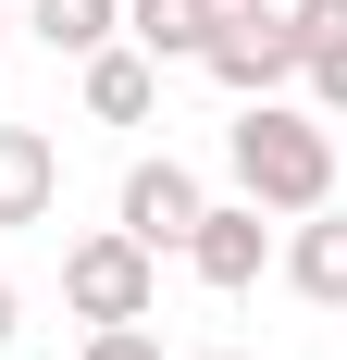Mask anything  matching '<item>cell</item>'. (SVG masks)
<instances>
[{"mask_svg":"<svg viewBox=\"0 0 347 360\" xmlns=\"http://www.w3.org/2000/svg\"><path fill=\"white\" fill-rule=\"evenodd\" d=\"M223 174H236L248 212H322L335 199V124H322L310 100H236V124H223Z\"/></svg>","mask_w":347,"mask_h":360,"instance_id":"6da1fadb","label":"cell"},{"mask_svg":"<svg viewBox=\"0 0 347 360\" xmlns=\"http://www.w3.org/2000/svg\"><path fill=\"white\" fill-rule=\"evenodd\" d=\"M63 311L74 323H149V311H162V261H149L124 224H87L63 249Z\"/></svg>","mask_w":347,"mask_h":360,"instance_id":"7a4b0ae2","label":"cell"},{"mask_svg":"<svg viewBox=\"0 0 347 360\" xmlns=\"http://www.w3.org/2000/svg\"><path fill=\"white\" fill-rule=\"evenodd\" d=\"M211 212V186L186 174V162H174V149H149V162H124V186H112V224H124V236H137L149 261H174L186 249V224Z\"/></svg>","mask_w":347,"mask_h":360,"instance_id":"3957f363","label":"cell"},{"mask_svg":"<svg viewBox=\"0 0 347 360\" xmlns=\"http://www.w3.org/2000/svg\"><path fill=\"white\" fill-rule=\"evenodd\" d=\"M199 75L223 87V100H285L298 87V37H285V13H223L199 50Z\"/></svg>","mask_w":347,"mask_h":360,"instance_id":"277c9868","label":"cell"},{"mask_svg":"<svg viewBox=\"0 0 347 360\" xmlns=\"http://www.w3.org/2000/svg\"><path fill=\"white\" fill-rule=\"evenodd\" d=\"M174 261H186L211 298H248L261 274H273V212H248V199H211V212L186 224V249H174Z\"/></svg>","mask_w":347,"mask_h":360,"instance_id":"5b68a950","label":"cell"},{"mask_svg":"<svg viewBox=\"0 0 347 360\" xmlns=\"http://www.w3.org/2000/svg\"><path fill=\"white\" fill-rule=\"evenodd\" d=\"M273 274L310 298V311H347V212H335V199H322V212H298V224L273 236Z\"/></svg>","mask_w":347,"mask_h":360,"instance_id":"8992f818","label":"cell"},{"mask_svg":"<svg viewBox=\"0 0 347 360\" xmlns=\"http://www.w3.org/2000/svg\"><path fill=\"white\" fill-rule=\"evenodd\" d=\"M50 212H63V149H50V124H0V236H25Z\"/></svg>","mask_w":347,"mask_h":360,"instance_id":"52a82bcc","label":"cell"},{"mask_svg":"<svg viewBox=\"0 0 347 360\" xmlns=\"http://www.w3.org/2000/svg\"><path fill=\"white\" fill-rule=\"evenodd\" d=\"M74 87H87V124H149V112H162V63H149V50H124V37H112V50H87V63H74Z\"/></svg>","mask_w":347,"mask_h":360,"instance_id":"ba28073f","label":"cell"},{"mask_svg":"<svg viewBox=\"0 0 347 360\" xmlns=\"http://www.w3.org/2000/svg\"><path fill=\"white\" fill-rule=\"evenodd\" d=\"M13 37H37L50 63H87L124 37V0H13Z\"/></svg>","mask_w":347,"mask_h":360,"instance_id":"9c48e42d","label":"cell"},{"mask_svg":"<svg viewBox=\"0 0 347 360\" xmlns=\"http://www.w3.org/2000/svg\"><path fill=\"white\" fill-rule=\"evenodd\" d=\"M211 25H223V0H124V50H149V63H199Z\"/></svg>","mask_w":347,"mask_h":360,"instance_id":"30bf717a","label":"cell"},{"mask_svg":"<svg viewBox=\"0 0 347 360\" xmlns=\"http://www.w3.org/2000/svg\"><path fill=\"white\" fill-rule=\"evenodd\" d=\"M298 100H310L322 124H347V37H335V50H310V63H298Z\"/></svg>","mask_w":347,"mask_h":360,"instance_id":"8fae6325","label":"cell"},{"mask_svg":"<svg viewBox=\"0 0 347 360\" xmlns=\"http://www.w3.org/2000/svg\"><path fill=\"white\" fill-rule=\"evenodd\" d=\"M285 37H298V63L335 50V37H347V0H285Z\"/></svg>","mask_w":347,"mask_h":360,"instance_id":"7c38bea8","label":"cell"},{"mask_svg":"<svg viewBox=\"0 0 347 360\" xmlns=\"http://www.w3.org/2000/svg\"><path fill=\"white\" fill-rule=\"evenodd\" d=\"M87 360H162V335L149 323H87Z\"/></svg>","mask_w":347,"mask_h":360,"instance_id":"4fadbf2b","label":"cell"},{"mask_svg":"<svg viewBox=\"0 0 347 360\" xmlns=\"http://www.w3.org/2000/svg\"><path fill=\"white\" fill-rule=\"evenodd\" d=\"M13 323H25V286H13V274H0V348H13Z\"/></svg>","mask_w":347,"mask_h":360,"instance_id":"5bb4252c","label":"cell"},{"mask_svg":"<svg viewBox=\"0 0 347 360\" xmlns=\"http://www.w3.org/2000/svg\"><path fill=\"white\" fill-rule=\"evenodd\" d=\"M0 63H13V0H0Z\"/></svg>","mask_w":347,"mask_h":360,"instance_id":"9a60e30c","label":"cell"},{"mask_svg":"<svg viewBox=\"0 0 347 360\" xmlns=\"http://www.w3.org/2000/svg\"><path fill=\"white\" fill-rule=\"evenodd\" d=\"M223 13H285V0H223Z\"/></svg>","mask_w":347,"mask_h":360,"instance_id":"2e32d148","label":"cell"},{"mask_svg":"<svg viewBox=\"0 0 347 360\" xmlns=\"http://www.w3.org/2000/svg\"><path fill=\"white\" fill-rule=\"evenodd\" d=\"M199 360H261V348H199Z\"/></svg>","mask_w":347,"mask_h":360,"instance_id":"e0dca14e","label":"cell"}]
</instances>
